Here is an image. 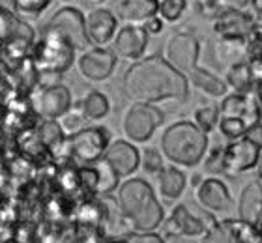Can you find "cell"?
I'll return each instance as SVG.
<instances>
[{
    "mask_svg": "<svg viewBox=\"0 0 262 243\" xmlns=\"http://www.w3.org/2000/svg\"><path fill=\"white\" fill-rule=\"evenodd\" d=\"M122 92L131 103L186 101L189 81L165 56H142L129 65L122 79Z\"/></svg>",
    "mask_w": 262,
    "mask_h": 243,
    "instance_id": "6da1fadb",
    "label": "cell"
},
{
    "mask_svg": "<svg viewBox=\"0 0 262 243\" xmlns=\"http://www.w3.org/2000/svg\"><path fill=\"white\" fill-rule=\"evenodd\" d=\"M116 202L133 232H156L163 225V206L159 204L154 187L146 180L127 178L118 185Z\"/></svg>",
    "mask_w": 262,
    "mask_h": 243,
    "instance_id": "7a4b0ae2",
    "label": "cell"
},
{
    "mask_svg": "<svg viewBox=\"0 0 262 243\" xmlns=\"http://www.w3.org/2000/svg\"><path fill=\"white\" fill-rule=\"evenodd\" d=\"M208 151V135L191 120L170 124L161 135V153L176 167H196Z\"/></svg>",
    "mask_w": 262,
    "mask_h": 243,
    "instance_id": "3957f363",
    "label": "cell"
},
{
    "mask_svg": "<svg viewBox=\"0 0 262 243\" xmlns=\"http://www.w3.org/2000/svg\"><path fill=\"white\" fill-rule=\"evenodd\" d=\"M75 51L77 49L70 43V39H66L62 34L43 28L41 38L30 53V58L39 75H62L75 62Z\"/></svg>",
    "mask_w": 262,
    "mask_h": 243,
    "instance_id": "277c9868",
    "label": "cell"
},
{
    "mask_svg": "<svg viewBox=\"0 0 262 243\" xmlns=\"http://www.w3.org/2000/svg\"><path fill=\"white\" fill-rule=\"evenodd\" d=\"M111 144V133L105 127H82L66 139V159L75 163L77 167L96 165L105 157V151Z\"/></svg>",
    "mask_w": 262,
    "mask_h": 243,
    "instance_id": "5b68a950",
    "label": "cell"
},
{
    "mask_svg": "<svg viewBox=\"0 0 262 243\" xmlns=\"http://www.w3.org/2000/svg\"><path fill=\"white\" fill-rule=\"evenodd\" d=\"M215 223L217 221L210 211L201 210L199 213H193L187 204H178L161 227L165 238H201Z\"/></svg>",
    "mask_w": 262,
    "mask_h": 243,
    "instance_id": "8992f818",
    "label": "cell"
},
{
    "mask_svg": "<svg viewBox=\"0 0 262 243\" xmlns=\"http://www.w3.org/2000/svg\"><path fill=\"white\" fill-rule=\"evenodd\" d=\"M161 108L150 103H133L122 118V131L129 142L144 144L154 137L158 127L163 124Z\"/></svg>",
    "mask_w": 262,
    "mask_h": 243,
    "instance_id": "52a82bcc",
    "label": "cell"
},
{
    "mask_svg": "<svg viewBox=\"0 0 262 243\" xmlns=\"http://www.w3.org/2000/svg\"><path fill=\"white\" fill-rule=\"evenodd\" d=\"M201 56V41L189 30H178L169 36L165 43V60L172 68L187 75L199 65Z\"/></svg>",
    "mask_w": 262,
    "mask_h": 243,
    "instance_id": "ba28073f",
    "label": "cell"
},
{
    "mask_svg": "<svg viewBox=\"0 0 262 243\" xmlns=\"http://www.w3.org/2000/svg\"><path fill=\"white\" fill-rule=\"evenodd\" d=\"M43 28L62 34L77 51H86L90 47L86 36V15L75 6H62L53 13Z\"/></svg>",
    "mask_w": 262,
    "mask_h": 243,
    "instance_id": "9c48e42d",
    "label": "cell"
},
{
    "mask_svg": "<svg viewBox=\"0 0 262 243\" xmlns=\"http://www.w3.org/2000/svg\"><path fill=\"white\" fill-rule=\"evenodd\" d=\"M116 64H118V54L115 53V49L109 47H88L77 58L79 73L90 82L107 81L115 73Z\"/></svg>",
    "mask_w": 262,
    "mask_h": 243,
    "instance_id": "30bf717a",
    "label": "cell"
},
{
    "mask_svg": "<svg viewBox=\"0 0 262 243\" xmlns=\"http://www.w3.org/2000/svg\"><path fill=\"white\" fill-rule=\"evenodd\" d=\"M260 151V146L246 135L238 141H229V144L223 146V172L229 176L249 172L257 167Z\"/></svg>",
    "mask_w": 262,
    "mask_h": 243,
    "instance_id": "8fae6325",
    "label": "cell"
},
{
    "mask_svg": "<svg viewBox=\"0 0 262 243\" xmlns=\"http://www.w3.org/2000/svg\"><path fill=\"white\" fill-rule=\"evenodd\" d=\"M73 105L71 90L66 84H49L34 97V108L43 120H58Z\"/></svg>",
    "mask_w": 262,
    "mask_h": 243,
    "instance_id": "7c38bea8",
    "label": "cell"
},
{
    "mask_svg": "<svg viewBox=\"0 0 262 243\" xmlns=\"http://www.w3.org/2000/svg\"><path fill=\"white\" fill-rule=\"evenodd\" d=\"M219 114L221 116H232L246 122L247 127H253L262 120V105L257 99L255 92L251 94H230L225 96L221 105H219Z\"/></svg>",
    "mask_w": 262,
    "mask_h": 243,
    "instance_id": "4fadbf2b",
    "label": "cell"
},
{
    "mask_svg": "<svg viewBox=\"0 0 262 243\" xmlns=\"http://www.w3.org/2000/svg\"><path fill=\"white\" fill-rule=\"evenodd\" d=\"M148 32L142 28V25H124L118 28L113 45H115V53L124 60L137 62L144 56L148 49Z\"/></svg>",
    "mask_w": 262,
    "mask_h": 243,
    "instance_id": "5bb4252c",
    "label": "cell"
},
{
    "mask_svg": "<svg viewBox=\"0 0 262 243\" xmlns=\"http://www.w3.org/2000/svg\"><path fill=\"white\" fill-rule=\"evenodd\" d=\"M118 32V17L107 8H96L86 13V36L92 47H107Z\"/></svg>",
    "mask_w": 262,
    "mask_h": 243,
    "instance_id": "9a60e30c",
    "label": "cell"
},
{
    "mask_svg": "<svg viewBox=\"0 0 262 243\" xmlns=\"http://www.w3.org/2000/svg\"><path fill=\"white\" fill-rule=\"evenodd\" d=\"M255 28V17L247 11L223 8L213 17V32L219 38H249Z\"/></svg>",
    "mask_w": 262,
    "mask_h": 243,
    "instance_id": "2e32d148",
    "label": "cell"
},
{
    "mask_svg": "<svg viewBox=\"0 0 262 243\" xmlns=\"http://www.w3.org/2000/svg\"><path fill=\"white\" fill-rule=\"evenodd\" d=\"M103 159L115 168V172L120 178H131L141 167V151L127 139L111 142Z\"/></svg>",
    "mask_w": 262,
    "mask_h": 243,
    "instance_id": "e0dca14e",
    "label": "cell"
},
{
    "mask_svg": "<svg viewBox=\"0 0 262 243\" xmlns=\"http://www.w3.org/2000/svg\"><path fill=\"white\" fill-rule=\"evenodd\" d=\"M195 198L210 213H223L232 204L229 187L217 176H210V178L202 180L201 185L195 187Z\"/></svg>",
    "mask_w": 262,
    "mask_h": 243,
    "instance_id": "ac0fdd59",
    "label": "cell"
},
{
    "mask_svg": "<svg viewBox=\"0 0 262 243\" xmlns=\"http://www.w3.org/2000/svg\"><path fill=\"white\" fill-rule=\"evenodd\" d=\"M238 217L251 225H262V184L253 180L242 189L238 200Z\"/></svg>",
    "mask_w": 262,
    "mask_h": 243,
    "instance_id": "d6986e66",
    "label": "cell"
},
{
    "mask_svg": "<svg viewBox=\"0 0 262 243\" xmlns=\"http://www.w3.org/2000/svg\"><path fill=\"white\" fill-rule=\"evenodd\" d=\"M159 0H116V17L124 25H142L158 15Z\"/></svg>",
    "mask_w": 262,
    "mask_h": 243,
    "instance_id": "ffe728a7",
    "label": "cell"
},
{
    "mask_svg": "<svg viewBox=\"0 0 262 243\" xmlns=\"http://www.w3.org/2000/svg\"><path fill=\"white\" fill-rule=\"evenodd\" d=\"M158 191L165 200H178L187 187V176L176 165H165L161 172L156 176Z\"/></svg>",
    "mask_w": 262,
    "mask_h": 243,
    "instance_id": "44dd1931",
    "label": "cell"
},
{
    "mask_svg": "<svg viewBox=\"0 0 262 243\" xmlns=\"http://www.w3.org/2000/svg\"><path fill=\"white\" fill-rule=\"evenodd\" d=\"M186 77L196 90H201L202 94H206L210 97H225L229 92L227 81H223L221 77H217L206 68H201V65H196L195 70L191 73H187Z\"/></svg>",
    "mask_w": 262,
    "mask_h": 243,
    "instance_id": "7402d4cb",
    "label": "cell"
},
{
    "mask_svg": "<svg viewBox=\"0 0 262 243\" xmlns=\"http://www.w3.org/2000/svg\"><path fill=\"white\" fill-rule=\"evenodd\" d=\"M227 84L238 94L255 92L257 81H255V75H253L251 64L247 60H242V62L229 65V70H227Z\"/></svg>",
    "mask_w": 262,
    "mask_h": 243,
    "instance_id": "603a6c76",
    "label": "cell"
},
{
    "mask_svg": "<svg viewBox=\"0 0 262 243\" xmlns=\"http://www.w3.org/2000/svg\"><path fill=\"white\" fill-rule=\"evenodd\" d=\"M215 56L221 64H236L247 58V38H219Z\"/></svg>",
    "mask_w": 262,
    "mask_h": 243,
    "instance_id": "cb8c5ba5",
    "label": "cell"
},
{
    "mask_svg": "<svg viewBox=\"0 0 262 243\" xmlns=\"http://www.w3.org/2000/svg\"><path fill=\"white\" fill-rule=\"evenodd\" d=\"M36 135H38L39 142L53 153H56V150H64L66 148L68 135L64 133L58 120H43L38 129H36Z\"/></svg>",
    "mask_w": 262,
    "mask_h": 243,
    "instance_id": "d4e9b609",
    "label": "cell"
},
{
    "mask_svg": "<svg viewBox=\"0 0 262 243\" xmlns=\"http://www.w3.org/2000/svg\"><path fill=\"white\" fill-rule=\"evenodd\" d=\"M232 243H258L260 241V228L257 225L244 221V219H227L223 221Z\"/></svg>",
    "mask_w": 262,
    "mask_h": 243,
    "instance_id": "484cf974",
    "label": "cell"
},
{
    "mask_svg": "<svg viewBox=\"0 0 262 243\" xmlns=\"http://www.w3.org/2000/svg\"><path fill=\"white\" fill-rule=\"evenodd\" d=\"M79 103H81V108L86 120H103L111 113L109 97L99 90H90Z\"/></svg>",
    "mask_w": 262,
    "mask_h": 243,
    "instance_id": "4316f807",
    "label": "cell"
},
{
    "mask_svg": "<svg viewBox=\"0 0 262 243\" xmlns=\"http://www.w3.org/2000/svg\"><path fill=\"white\" fill-rule=\"evenodd\" d=\"M96 172H98V187H96V196H107V194H113L118 185H120V176L115 172V168L111 167L109 163L101 159L96 165Z\"/></svg>",
    "mask_w": 262,
    "mask_h": 243,
    "instance_id": "83f0119b",
    "label": "cell"
},
{
    "mask_svg": "<svg viewBox=\"0 0 262 243\" xmlns=\"http://www.w3.org/2000/svg\"><path fill=\"white\" fill-rule=\"evenodd\" d=\"M49 6H51V0H11L13 13L19 19H23V21L39 19Z\"/></svg>",
    "mask_w": 262,
    "mask_h": 243,
    "instance_id": "f1b7e54d",
    "label": "cell"
},
{
    "mask_svg": "<svg viewBox=\"0 0 262 243\" xmlns=\"http://www.w3.org/2000/svg\"><path fill=\"white\" fill-rule=\"evenodd\" d=\"M189 2L187 0H159L158 15L169 25H174L186 15Z\"/></svg>",
    "mask_w": 262,
    "mask_h": 243,
    "instance_id": "f546056e",
    "label": "cell"
},
{
    "mask_svg": "<svg viewBox=\"0 0 262 243\" xmlns=\"http://www.w3.org/2000/svg\"><path fill=\"white\" fill-rule=\"evenodd\" d=\"M219 118H221V114H219L217 107H201V108H196L195 114H193L195 125L201 131H204L206 135H210L212 131L217 129Z\"/></svg>",
    "mask_w": 262,
    "mask_h": 243,
    "instance_id": "4dcf8cb0",
    "label": "cell"
},
{
    "mask_svg": "<svg viewBox=\"0 0 262 243\" xmlns=\"http://www.w3.org/2000/svg\"><path fill=\"white\" fill-rule=\"evenodd\" d=\"M217 129L225 139H229V141H238V139H242V137L246 135L249 127H247L246 122L240 118L221 116V118H219V124H217Z\"/></svg>",
    "mask_w": 262,
    "mask_h": 243,
    "instance_id": "1f68e13d",
    "label": "cell"
},
{
    "mask_svg": "<svg viewBox=\"0 0 262 243\" xmlns=\"http://www.w3.org/2000/svg\"><path fill=\"white\" fill-rule=\"evenodd\" d=\"M58 122H60L66 135H73V133H77L79 129H82L84 122H88V120H86V116H84V113H82L81 103H77V105H71L70 111H68L64 116H60Z\"/></svg>",
    "mask_w": 262,
    "mask_h": 243,
    "instance_id": "d6a6232c",
    "label": "cell"
},
{
    "mask_svg": "<svg viewBox=\"0 0 262 243\" xmlns=\"http://www.w3.org/2000/svg\"><path fill=\"white\" fill-rule=\"evenodd\" d=\"M165 167V156L158 148H144L141 153V168L150 176H158Z\"/></svg>",
    "mask_w": 262,
    "mask_h": 243,
    "instance_id": "836d02e7",
    "label": "cell"
},
{
    "mask_svg": "<svg viewBox=\"0 0 262 243\" xmlns=\"http://www.w3.org/2000/svg\"><path fill=\"white\" fill-rule=\"evenodd\" d=\"M202 161H204V170L210 172L212 176L225 174L223 172V146H213L212 150H208Z\"/></svg>",
    "mask_w": 262,
    "mask_h": 243,
    "instance_id": "e575fe53",
    "label": "cell"
},
{
    "mask_svg": "<svg viewBox=\"0 0 262 243\" xmlns=\"http://www.w3.org/2000/svg\"><path fill=\"white\" fill-rule=\"evenodd\" d=\"M187 2H189V6L193 8L196 15L204 17V19H213L219 11L223 10L219 0H187Z\"/></svg>",
    "mask_w": 262,
    "mask_h": 243,
    "instance_id": "d590c367",
    "label": "cell"
},
{
    "mask_svg": "<svg viewBox=\"0 0 262 243\" xmlns=\"http://www.w3.org/2000/svg\"><path fill=\"white\" fill-rule=\"evenodd\" d=\"M199 243H232V239H230L223 223H215L208 232L202 234Z\"/></svg>",
    "mask_w": 262,
    "mask_h": 243,
    "instance_id": "8d00e7d4",
    "label": "cell"
},
{
    "mask_svg": "<svg viewBox=\"0 0 262 243\" xmlns=\"http://www.w3.org/2000/svg\"><path fill=\"white\" fill-rule=\"evenodd\" d=\"M129 243H165L163 236L156 232H133L127 236Z\"/></svg>",
    "mask_w": 262,
    "mask_h": 243,
    "instance_id": "74e56055",
    "label": "cell"
},
{
    "mask_svg": "<svg viewBox=\"0 0 262 243\" xmlns=\"http://www.w3.org/2000/svg\"><path fill=\"white\" fill-rule=\"evenodd\" d=\"M142 28L148 32V36H159L165 30V21L159 15H154L142 23Z\"/></svg>",
    "mask_w": 262,
    "mask_h": 243,
    "instance_id": "f35d334b",
    "label": "cell"
},
{
    "mask_svg": "<svg viewBox=\"0 0 262 243\" xmlns=\"http://www.w3.org/2000/svg\"><path fill=\"white\" fill-rule=\"evenodd\" d=\"M221 8H230V10H242L247 11L251 6L257 4V0H219Z\"/></svg>",
    "mask_w": 262,
    "mask_h": 243,
    "instance_id": "ab89813d",
    "label": "cell"
},
{
    "mask_svg": "<svg viewBox=\"0 0 262 243\" xmlns=\"http://www.w3.org/2000/svg\"><path fill=\"white\" fill-rule=\"evenodd\" d=\"M246 137H249L253 142H257V144L262 148V122H258V124H255L253 127H249Z\"/></svg>",
    "mask_w": 262,
    "mask_h": 243,
    "instance_id": "60d3db41",
    "label": "cell"
},
{
    "mask_svg": "<svg viewBox=\"0 0 262 243\" xmlns=\"http://www.w3.org/2000/svg\"><path fill=\"white\" fill-rule=\"evenodd\" d=\"M255 96H257V99L262 105V81H258L257 84H255Z\"/></svg>",
    "mask_w": 262,
    "mask_h": 243,
    "instance_id": "b9f144b4",
    "label": "cell"
},
{
    "mask_svg": "<svg viewBox=\"0 0 262 243\" xmlns=\"http://www.w3.org/2000/svg\"><path fill=\"white\" fill-rule=\"evenodd\" d=\"M202 180H204V178H202L201 174H193V176H191V185H193V187H199Z\"/></svg>",
    "mask_w": 262,
    "mask_h": 243,
    "instance_id": "7bdbcfd3",
    "label": "cell"
},
{
    "mask_svg": "<svg viewBox=\"0 0 262 243\" xmlns=\"http://www.w3.org/2000/svg\"><path fill=\"white\" fill-rule=\"evenodd\" d=\"M257 176H258V182L262 184V151H260V157H258V163H257Z\"/></svg>",
    "mask_w": 262,
    "mask_h": 243,
    "instance_id": "ee69618b",
    "label": "cell"
},
{
    "mask_svg": "<svg viewBox=\"0 0 262 243\" xmlns=\"http://www.w3.org/2000/svg\"><path fill=\"white\" fill-rule=\"evenodd\" d=\"M105 243H129V241H127V238H120V239H109V241Z\"/></svg>",
    "mask_w": 262,
    "mask_h": 243,
    "instance_id": "f6af8a7d",
    "label": "cell"
},
{
    "mask_svg": "<svg viewBox=\"0 0 262 243\" xmlns=\"http://www.w3.org/2000/svg\"><path fill=\"white\" fill-rule=\"evenodd\" d=\"M88 2H92V4H101V2H105V0H88Z\"/></svg>",
    "mask_w": 262,
    "mask_h": 243,
    "instance_id": "bcb514c9",
    "label": "cell"
},
{
    "mask_svg": "<svg viewBox=\"0 0 262 243\" xmlns=\"http://www.w3.org/2000/svg\"><path fill=\"white\" fill-rule=\"evenodd\" d=\"M258 228H260V239H262V225H260V227H258Z\"/></svg>",
    "mask_w": 262,
    "mask_h": 243,
    "instance_id": "7dc6e473",
    "label": "cell"
},
{
    "mask_svg": "<svg viewBox=\"0 0 262 243\" xmlns=\"http://www.w3.org/2000/svg\"><path fill=\"white\" fill-rule=\"evenodd\" d=\"M60 2H71V0H60Z\"/></svg>",
    "mask_w": 262,
    "mask_h": 243,
    "instance_id": "c3c4849f",
    "label": "cell"
},
{
    "mask_svg": "<svg viewBox=\"0 0 262 243\" xmlns=\"http://www.w3.org/2000/svg\"><path fill=\"white\" fill-rule=\"evenodd\" d=\"M258 243H262V239H260V241H258Z\"/></svg>",
    "mask_w": 262,
    "mask_h": 243,
    "instance_id": "681fc988",
    "label": "cell"
}]
</instances>
